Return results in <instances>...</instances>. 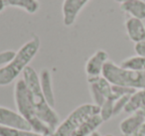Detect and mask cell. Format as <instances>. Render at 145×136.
I'll list each match as a JSON object with an SVG mask.
<instances>
[{
    "label": "cell",
    "mask_w": 145,
    "mask_h": 136,
    "mask_svg": "<svg viewBox=\"0 0 145 136\" xmlns=\"http://www.w3.org/2000/svg\"><path fill=\"white\" fill-rule=\"evenodd\" d=\"M131 94L128 95H123L121 97H119L118 99H116L114 101V107H113V116L118 115L122 110H124V107L126 105V103L128 102L129 97Z\"/></svg>",
    "instance_id": "19"
},
{
    "label": "cell",
    "mask_w": 145,
    "mask_h": 136,
    "mask_svg": "<svg viewBox=\"0 0 145 136\" xmlns=\"http://www.w3.org/2000/svg\"><path fill=\"white\" fill-rule=\"evenodd\" d=\"M145 122V118L139 111L130 114L119 124L120 132L124 136H133L139 127Z\"/></svg>",
    "instance_id": "10"
},
{
    "label": "cell",
    "mask_w": 145,
    "mask_h": 136,
    "mask_svg": "<svg viewBox=\"0 0 145 136\" xmlns=\"http://www.w3.org/2000/svg\"><path fill=\"white\" fill-rule=\"evenodd\" d=\"M6 6V1L5 0H0V12H2Z\"/></svg>",
    "instance_id": "23"
},
{
    "label": "cell",
    "mask_w": 145,
    "mask_h": 136,
    "mask_svg": "<svg viewBox=\"0 0 145 136\" xmlns=\"http://www.w3.org/2000/svg\"><path fill=\"white\" fill-rule=\"evenodd\" d=\"M89 136H101V133H99V131H95V132H93V133H91Z\"/></svg>",
    "instance_id": "25"
},
{
    "label": "cell",
    "mask_w": 145,
    "mask_h": 136,
    "mask_svg": "<svg viewBox=\"0 0 145 136\" xmlns=\"http://www.w3.org/2000/svg\"><path fill=\"white\" fill-rule=\"evenodd\" d=\"M14 100L17 112L26 120L33 131L43 136H51L52 130L38 117L30 98L28 88L23 78L16 82L14 86Z\"/></svg>",
    "instance_id": "3"
},
{
    "label": "cell",
    "mask_w": 145,
    "mask_h": 136,
    "mask_svg": "<svg viewBox=\"0 0 145 136\" xmlns=\"http://www.w3.org/2000/svg\"><path fill=\"white\" fill-rule=\"evenodd\" d=\"M108 59V54L105 50H97L93 54L86 63L85 71L87 75V80H93L103 76V67L106 64Z\"/></svg>",
    "instance_id": "6"
},
{
    "label": "cell",
    "mask_w": 145,
    "mask_h": 136,
    "mask_svg": "<svg viewBox=\"0 0 145 136\" xmlns=\"http://www.w3.org/2000/svg\"><path fill=\"white\" fill-rule=\"evenodd\" d=\"M99 114V106L93 103H85L74 109L53 131L51 136H68L91 117Z\"/></svg>",
    "instance_id": "5"
},
{
    "label": "cell",
    "mask_w": 145,
    "mask_h": 136,
    "mask_svg": "<svg viewBox=\"0 0 145 136\" xmlns=\"http://www.w3.org/2000/svg\"><path fill=\"white\" fill-rule=\"evenodd\" d=\"M22 78L28 88L31 101L37 115L53 132L60 124V117L54 108L48 103L43 94L39 75L32 67L28 66L23 72Z\"/></svg>",
    "instance_id": "1"
},
{
    "label": "cell",
    "mask_w": 145,
    "mask_h": 136,
    "mask_svg": "<svg viewBox=\"0 0 145 136\" xmlns=\"http://www.w3.org/2000/svg\"><path fill=\"white\" fill-rule=\"evenodd\" d=\"M125 30L129 40L135 44L145 41V24L142 20L129 17L125 21Z\"/></svg>",
    "instance_id": "9"
},
{
    "label": "cell",
    "mask_w": 145,
    "mask_h": 136,
    "mask_svg": "<svg viewBox=\"0 0 145 136\" xmlns=\"http://www.w3.org/2000/svg\"><path fill=\"white\" fill-rule=\"evenodd\" d=\"M139 112H140V113L142 114V115L144 116V118H145V108H143V109H141Z\"/></svg>",
    "instance_id": "26"
},
{
    "label": "cell",
    "mask_w": 145,
    "mask_h": 136,
    "mask_svg": "<svg viewBox=\"0 0 145 136\" xmlns=\"http://www.w3.org/2000/svg\"><path fill=\"white\" fill-rule=\"evenodd\" d=\"M0 136H43L33 130L17 129V128L0 126Z\"/></svg>",
    "instance_id": "17"
},
{
    "label": "cell",
    "mask_w": 145,
    "mask_h": 136,
    "mask_svg": "<svg viewBox=\"0 0 145 136\" xmlns=\"http://www.w3.org/2000/svg\"><path fill=\"white\" fill-rule=\"evenodd\" d=\"M105 136H114V135H112V134H106V135H105Z\"/></svg>",
    "instance_id": "27"
},
{
    "label": "cell",
    "mask_w": 145,
    "mask_h": 136,
    "mask_svg": "<svg viewBox=\"0 0 145 136\" xmlns=\"http://www.w3.org/2000/svg\"><path fill=\"white\" fill-rule=\"evenodd\" d=\"M119 66L122 69H125V70L143 72V71H145V58L138 56V55L131 56L129 58L124 59Z\"/></svg>",
    "instance_id": "16"
},
{
    "label": "cell",
    "mask_w": 145,
    "mask_h": 136,
    "mask_svg": "<svg viewBox=\"0 0 145 136\" xmlns=\"http://www.w3.org/2000/svg\"><path fill=\"white\" fill-rule=\"evenodd\" d=\"M134 51L136 53V55L145 58V41L136 43L134 45Z\"/></svg>",
    "instance_id": "21"
},
{
    "label": "cell",
    "mask_w": 145,
    "mask_h": 136,
    "mask_svg": "<svg viewBox=\"0 0 145 136\" xmlns=\"http://www.w3.org/2000/svg\"><path fill=\"white\" fill-rule=\"evenodd\" d=\"M40 39L34 36L26 42L16 53L15 58L3 68H0V86H5L12 84L24 72L31 61L35 58L40 49Z\"/></svg>",
    "instance_id": "2"
},
{
    "label": "cell",
    "mask_w": 145,
    "mask_h": 136,
    "mask_svg": "<svg viewBox=\"0 0 145 136\" xmlns=\"http://www.w3.org/2000/svg\"><path fill=\"white\" fill-rule=\"evenodd\" d=\"M120 9L132 18L145 20V1L143 0H130L121 4Z\"/></svg>",
    "instance_id": "12"
},
{
    "label": "cell",
    "mask_w": 145,
    "mask_h": 136,
    "mask_svg": "<svg viewBox=\"0 0 145 136\" xmlns=\"http://www.w3.org/2000/svg\"><path fill=\"white\" fill-rule=\"evenodd\" d=\"M113 107H114V100L106 99L105 103L99 107V116L103 121H107L113 116Z\"/></svg>",
    "instance_id": "18"
},
{
    "label": "cell",
    "mask_w": 145,
    "mask_h": 136,
    "mask_svg": "<svg viewBox=\"0 0 145 136\" xmlns=\"http://www.w3.org/2000/svg\"><path fill=\"white\" fill-rule=\"evenodd\" d=\"M103 119L99 114L91 117L89 120L83 123L81 126L71 132L68 136H89L93 132L97 131V129L103 124Z\"/></svg>",
    "instance_id": "13"
},
{
    "label": "cell",
    "mask_w": 145,
    "mask_h": 136,
    "mask_svg": "<svg viewBox=\"0 0 145 136\" xmlns=\"http://www.w3.org/2000/svg\"><path fill=\"white\" fill-rule=\"evenodd\" d=\"M39 78H40L41 90H42L45 98L48 101V103L54 108L55 104H56V100H55L54 90H53L52 75H51L50 71L48 69H42L40 75H39Z\"/></svg>",
    "instance_id": "11"
},
{
    "label": "cell",
    "mask_w": 145,
    "mask_h": 136,
    "mask_svg": "<svg viewBox=\"0 0 145 136\" xmlns=\"http://www.w3.org/2000/svg\"><path fill=\"white\" fill-rule=\"evenodd\" d=\"M103 76L113 86L130 88L133 90H145V71L135 72L122 69L120 66L107 61L103 67Z\"/></svg>",
    "instance_id": "4"
},
{
    "label": "cell",
    "mask_w": 145,
    "mask_h": 136,
    "mask_svg": "<svg viewBox=\"0 0 145 136\" xmlns=\"http://www.w3.org/2000/svg\"><path fill=\"white\" fill-rule=\"evenodd\" d=\"M0 126L32 130L29 123L17 111L0 105Z\"/></svg>",
    "instance_id": "7"
},
{
    "label": "cell",
    "mask_w": 145,
    "mask_h": 136,
    "mask_svg": "<svg viewBox=\"0 0 145 136\" xmlns=\"http://www.w3.org/2000/svg\"><path fill=\"white\" fill-rule=\"evenodd\" d=\"M89 0H64L62 5L63 23L66 27L72 26L76 22L78 15Z\"/></svg>",
    "instance_id": "8"
},
{
    "label": "cell",
    "mask_w": 145,
    "mask_h": 136,
    "mask_svg": "<svg viewBox=\"0 0 145 136\" xmlns=\"http://www.w3.org/2000/svg\"><path fill=\"white\" fill-rule=\"evenodd\" d=\"M16 53L13 50H6L0 52V68H3L8 65L16 56Z\"/></svg>",
    "instance_id": "20"
},
{
    "label": "cell",
    "mask_w": 145,
    "mask_h": 136,
    "mask_svg": "<svg viewBox=\"0 0 145 136\" xmlns=\"http://www.w3.org/2000/svg\"><path fill=\"white\" fill-rule=\"evenodd\" d=\"M143 108H145V90H138L130 95L123 111L132 114Z\"/></svg>",
    "instance_id": "14"
},
{
    "label": "cell",
    "mask_w": 145,
    "mask_h": 136,
    "mask_svg": "<svg viewBox=\"0 0 145 136\" xmlns=\"http://www.w3.org/2000/svg\"><path fill=\"white\" fill-rule=\"evenodd\" d=\"M6 4L26 11L28 14H35L40 8L38 0H5Z\"/></svg>",
    "instance_id": "15"
},
{
    "label": "cell",
    "mask_w": 145,
    "mask_h": 136,
    "mask_svg": "<svg viewBox=\"0 0 145 136\" xmlns=\"http://www.w3.org/2000/svg\"><path fill=\"white\" fill-rule=\"evenodd\" d=\"M115 2H117V3H119V4H123V3H126V2H128V1H130V0H114Z\"/></svg>",
    "instance_id": "24"
},
{
    "label": "cell",
    "mask_w": 145,
    "mask_h": 136,
    "mask_svg": "<svg viewBox=\"0 0 145 136\" xmlns=\"http://www.w3.org/2000/svg\"><path fill=\"white\" fill-rule=\"evenodd\" d=\"M133 136H145V122L137 129V131L133 134Z\"/></svg>",
    "instance_id": "22"
}]
</instances>
